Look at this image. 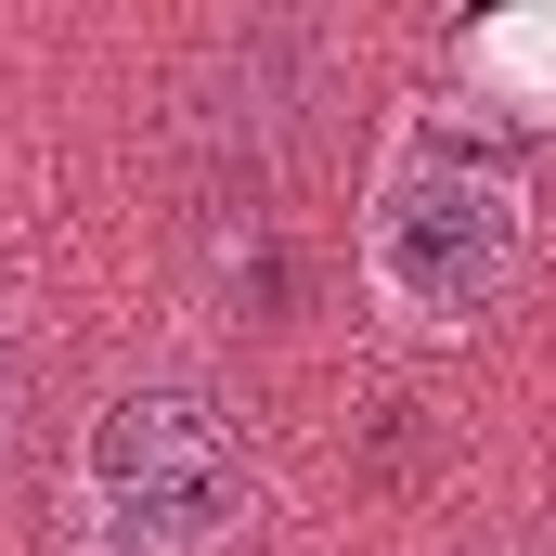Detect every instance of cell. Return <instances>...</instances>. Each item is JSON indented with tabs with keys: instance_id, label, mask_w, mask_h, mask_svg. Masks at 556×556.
<instances>
[{
	"instance_id": "obj_3",
	"label": "cell",
	"mask_w": 556,
	"mask_h": 556,
	"mask_svg": "<svg viewBox=\"0 0 556 556\" xmlns=\"http://www.w3.org/2000/svg\"><path fill=\"white\" fill-rule=\"evenodd\" d=\"M466 78L479 91H518V117H556V26L531 13V26H479L466 39Z\"/></svg>"
},
{
	"instance_id": "obj_2",
	"label": "cell",
	"mask_w": 556,
	"mask_h": 556,
	"mask_svg": "<svg viewBox=\"0 0 556 556\" xmlns=\"http://www.w3.org/2000/svg\"><path fill=\"white\" fill-rule=\"evenodd\" d=\"M260 479L207 376H117L78 427V556H220Z\"/></svg>"
},
{
	"instance_id": "obj_4",
	"label": "cell",
	"mask_w": 556,
	"mask_h": 556,
	"mask_svg": "<svg viewBox=\"0 0 556 556\" xmlns=\"http://www.w3.org/2000/svg\"><path fill=\"white\" fill-rule=\"evenodd\" d=\"M13 389H26V350H13V324H0V415H13Z\"/></svg>"
},
{
	"instance_id": "obj_1",
	"label": "cell",
	"mask_w": 556,
	"mask_h": 556,
	"mask_svg": "<svg viewBox=\"0 0 556 556\" xmlns=\"http://www.w3.org/2000/svg\"><path fill=\"white\" fill-rule=\"evenodd\" d=\"M518 260H531V181L466 117H402L363 181V285L415 337H466L518 285Z\"/></svg>"
}]
</instances>
